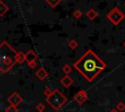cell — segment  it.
<instances>
[{"instance_id": "e0dca14e", "label": "cell", "mask_w": 125, "mask_h": 112, "mask_svg": "<svg viewBox=\"0 0 125 112\" xmlns=\"http://www.w3.org/2000/svg\"><path fill=\"white\" fill-rule=\"evenodd\" d=\"M116 109L119 110V111H123V110H125V103L122 102V101L118 102L117 105H116Z\"/></svg>"}, {"instance_id": "8992f818", "label": "cell", "mask_w": 125, "mask_h": 112, "mask_svg": "<svg viewBox=\"0 0 125 112\" xmlns=\"http://www.w3.org/2000/svg\"><path fill=\"white\" fill-rule=\"evenodd\" d=\"M8 101L10 102L11 105L18 106V105L22 101V98H21V96L18 93H13L8 97Z\"/></svg>"}, {"instance_id": "44dd1931", "label": "cell", "mask_w": 125, "mask_h": 112, "mask_svg": "<svg viewBox=\"0 0 125 112\" xmlns=\"http://www.w3.org/2000/svg\"><path fill=\"white\" fill-rule=\"evenodd\" d=\"M28 66H29V67H31V68H34V67H36V61H34V62H31V63H28Z\"/></svg>"}, {"instance_id": "6da1fadb", "label": "cell", "mask_w": 125, "mask_h": 112, "mask_svg": "<svg viewBox=\"0 0 125 112\" xmlns=\"http://www.w3.org/2000/svg\"><path fill=\"white\" fill-rule=\"evenodd\" d=\"M73 67L88 82H92L106 67L105 62L99 57L95 52L88 49L74 63Z\"/></svg>"}, {"instance_id": "3957f363", "label": "cell", "mask_w": 125, "mask_h": 112, "mask_svg": "<svg viewBox=\"0 0 125 112\" xmlns=\"http://www.w3.org/2000/svg\"><path fill=\"white\" fill-rule=\"evenodd\" d=\"M46 101L49 103V105L53 109L59 110L65 104V102L67 101V98L63 93H62L59 90L56 89V90H54L52 94L46 98Z\"/></svg>"}, {"instance_id": "9a60e30c", "label": "cell", "mask_w": 125, "mask_h": 112, "mask_svg": "<svg viewBox=\"0 0 125 112\" xmlns=\"http://www.w3.org/2000/svg\"><path fill=\"white\" fill-rule=\"evenodd\" d=\"M82 15H83V12H82L81 10H79V9H75V10L73 11V13H72V17H73L75 19H79L82 17Z\"/></svg>"}, {"instance_id": "603a6c76", "label": "cell", "mask_w": 125, "mask_h": 112, "mask_svg": "<svg viewBox=\"0 0 125 112\" xmlns=\"http://www.w3.org/2000/svg\"><path fill=\"white\" fill-rule=\"evenodd\" d=\"M123 47H124V48H125V41H124V42H123Z\"/></svg>"}, {"instance_id": "9c48e42d", "label": "cell", "mask_w": 125, "mask_h": 112, "mask_svg": "<svg viewBox=\"0 0 125 112\" xmlns=\"http://www.w3.org/2000/svg\"><path fill=\"white\" fill-rule=\"evenodd\" d=\"M98 15H99L98 12H97L94 8H90V9L86 12V17H87L90 20H94V19L98 17Z\"/></svg>"}, {"instance_id": "5bb4252c", "label": "cell", "mask_w": 125, "mask_h": 112, "mask_svg": "<svg viewBox=\"0 0 125 112\" xmlns=\"http://www.w3.org/2000/svg\"><path fill=\"white\" fill-rule=\"evenodd\" d=\"M67 45H68V47H69L70 49L75 50V49L79 46V42H78V41H76L75 39H71V40H69V41H68Z\"/></svg>"}, {"instance_id": "ac0fdd59", "label": "cell", "mask_w": 125, "mask_h": 112, "mask_svg": "<svg viewBox=\"0 0 125 112\" xmlns=\"http://www.w3.org/2000/svg\"><path fill=\"white\" fill-rule=\"evenodd\" d=\"M5 112H18L17 106L11 105V106H9L8 108H6V109H5Z\"/></svg>"}, {"instance_id": "d6986e66", "label": "cell", "mask_w": 125, "mask_h": 112, "mask_svg": "<svg viewBox=\"0 0 125 112\" xmlns=\"http://www.w3.org/2000/svg\"><path fill=\"white\" fill-rule=\"evenodd\" d=\"M36 109H37L39 112H43L44 109H45V106H44L43 103H38V104L36 105Z\"/></svg>"}, {"instance_id": "52a82bcc", "label": "cell", "mask_w": 125, "mask_h": 112, "mask_svg": "<svg viewBox=\"0 0 125 112\" xmlns=\"http://www.w3.org/2000/svg\"><path fill=\"white\" fill-rule=\"evenodd\" d=\"M36 59H37V55H36V53H35L33 50L27 51V53L25 54V61H26L27 63H31V62L36 61Z\"/></svg>"}, {"instance_id": "5b68a950", "label": "cell", "mask_w": 125, "mask_h": 112, "mask_svg": "<svg viewBox=\"0 0 125 112\" xmlns=\"http://www.w3.org/2000/svg\"><path fill=\"white\" fill-rule=\"evenodd\" d=\"M88 98V94L86 93V91L84 90H80L78 93H76L74 94V100L78 103V104H83Z\"/></svg>"}, {"instance_id": "7a4b0ae2", "label": "cell", "mask_w": 125, "mask_h": 112, "mask_svg": "<svg viewBox=\"0 0 125 112\" xmlns=\"http://www.w3.org/2000/svg\"><path fill=\"white\" fill-rule=\"evenodd\" d=\"M17 51L5 40H3L0 44V70L1 73L4 74L8 72L14 64L17 62Z\"/></svg>"}, {"instance_id": "cb8c5ba5", "label": "cell", "mask_w": 125, "mask_h": 112, "mask_svg": "<svg viewBox=\"0 0 125 112\" xmlns=\"http://www.w3.org/2000/svg\"><path fill=\"white\" fill-rule=\"evenodd\" d=\"M124 5H125V2H124Z\"/></svg>"}, {"instance_id": "30bf717a", "label": "cell", "mask_w": 125, "mask_h": 112, "mask_svg": "<svg viewBox=\"0 0 125 112\" xmlns=\"http://www.w3.org/2000/svg\"><path fill=\"white\" fill-rule=\"evenodd\" d=\"M47 76H48V72L45 70L44 67H40V68L36 71V77H37L39 80H44Z\"/></svg>"}, {"instance_id": "7c38bea8", "label": "cell", "mask_w": 125, "mask_h": 112, "mask_svg": "<svg viewBox=\"0 0 125 112\" xmlns=\"http://www.w3.org/2000/svg\"><path fill=\"white\" fill-rule=\"evenodd\" d=\"M16 60H17V63H22L25 60V54H23L22 52H18Z\"/></svg>"}, {"instance_id": "2e32d148", "label": "cell", "mask_w": 125, "mask_h": 112, "mask_svg": "<svg viewBox=\"0 0 125 112\" xmlns=\"http://www.w3.org/2000/svg\"><path fill=\"white\" fill-rule=\"evenodd\" d=\"M71 71H72L71 66H70L69 64L65 63V64L63 65V67H62V72H63L65 75H68V74H70V73H71Z\"/></svg>"}, {"instance_id": "7402d4cb", "label": "cell", "mask_w": 125, "mask_h": 112, "mask_svg": "<svg viewBox=\"0 0 125 112\" xmlns=\"http://www.w3.org/2000/svg\"><path fill=\"white\" fill-rule=\"evenodd\" d=\"M109 112H118V110H117V109H115V108H113V109H111Z\"/></svg>"}, {"instance_id": "4fadbf2b", "label": "cell", "mask_w": 125, "mask_h": 112, "mask_svg": "<svg viewBox=\"0 0 125 112\" xmlns=\"http://www.w3.org/2000/svg\"><path fill=\"white\" fill-rule=\"evenodd\" d=\"M51 8H53V9H55L62 0H44Z\"/></svg>"}, {"instance_id": "ba28073f", "label": "cell", "mask_w": 125, "mask_h": 112, "mask_svg": "<svg viewBox=\"0 0 125 112\" xmlns=\"http://www.w3.org/2000/svg\"><path fill=\"white\" fill-rule=\"evenodd\" d=\"M72 83H73V80H72V78H70L68 75H65V76H63V77L61 79V84H62L63 87H65V88L70 87Z\"/></svg>"}, {"instance_id": "277c9868", "label": "cell", "mask_w": 125, "mask_h": 112, "mask_svg": "<svg viewBox=\"0 0 125 112\" xmlns=\"http://www.w3.org/2000/svg\"><path fill=\"white\" fill-rule=\"evenodd\" d=\"M125 18L124 13L118 8V7H113L109 10V12L106 14V19L114 25L119 24Z\"/></svg>"}, {"instance_id": "ffe728a7", "label": "cell", "mask_w": 125, "mask_h": 112, "mask_svg": "<svg viewBox=\"0 0 125 112\" xmlns=\"http://www.w3.org/2000/svg\"><path fill=\"white\" fill-rule=\"evenodd\" d=\"M53 92H54V90L52 91L50 88H46V89H45V91H44V94L48 97L49 95H51V94H52V93H53Z\"/></svg>"}, {"instance_id": "8fae6325", "label": "cell", "mask_w": 125, "mask_h": 112, "mask_svg": "<svg viewBox=\"0 0 125 112\" xmlns=\"http://www.w3.org/2000/svg\"><path fill=\"white\" fill-rule=\"evenodd\" d=\"M9 10H10L9 6L3 0H0V17H3L6 13H8Z\"/></svg>"}]
</instances>
